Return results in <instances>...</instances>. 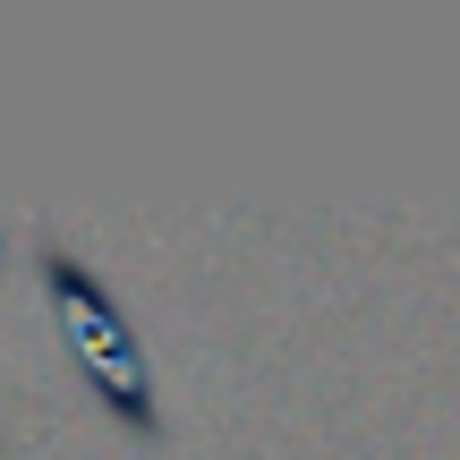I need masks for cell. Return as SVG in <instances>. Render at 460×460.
<instances>
[{
  "label": "cell",
  "instance_id": "cell-1",
  "mask_svg": "<svg viewBox=\"0 0 460 460\" xmlns=\"http://www.w3.org/2000/svg\"><path fill=\"white\" fill-rule=\"evenodd\" d=\"M26 273L43 281L51 307L68 315V349H77V376H85V393L102 401V418H119L128 435H163V418H154L146 349H137V332H128V307L102 290V273L77 256V247L43 239V230L26 239Z\"/></svg>",
  "mask_w": 460,
  "mask_h": 460
}]
</instances>
